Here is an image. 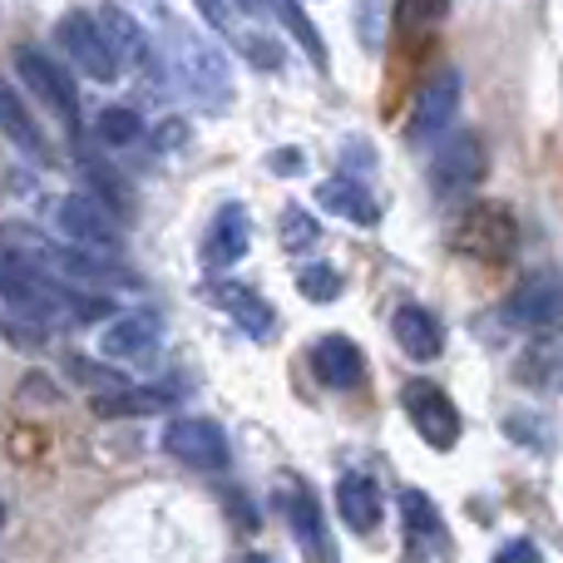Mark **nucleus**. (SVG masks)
Here are the masks:
<instances>
[{
	"label": "nucleus",
	"mask_w": 563,
	"mask_h": 563,
	"mask_svg": "<svg viewBox=\"0 0 563 563\" xmlns=\"http://www.w3.org/2000/svg\"><path fill=\"white\" fill-rule=\"evenodd\" d=\"M336 509L351 534H376L380 529V485L371 475H341L336 479Z\"/></svg>",
	"instance_id": "obj_16"
},
{
	"label": "nucleus",
	"mask_w": 563,
	"mask_h": 563,
	"mask_svg": "<svg viewBox=\"0 0 563 563\" xmlns=\"http://www.w3.org/2000/svg\"><path fill=\"white\" fill-rule=\"evenodd\" d=\"M158 341H164V327H158L154 311H129V317H119L114 327L99 336V346L119 361H154Z\"/></svg>",
	"instance_id": "obj_14"
},
{
	"label": "nucleus",
	"mask_w": 563,
	"mask_h": 563,
	"mask_svg": "<svg viewBox=\"0 0 563 563\" xmlns=\"http://www.w3.org/2000/svg\"><path fill=\"white\" fill-rule=\"evenodd\" d=\"M450 243H455V253L475 257V263H509L519 247V223L509 218V208L475 203L455 218Z\"/></svg>",
	"instance_id": "obj_3"
},
{
	"label": "nucleus",
	"mask_w": 563,
	"mask_h": 563,
	"mask_svg": "<svg viewBox=\"0 0 563 563\" xmlns=\"http://www.w3.org/2000/svg\"><path fill=\"white\" fill-rule=\"evenodd\" d=\"M559 311H563V287H559V277H549V273L529 277L525 287L509 297V317H515L519 327H549V321H559Z\"/></svg>",
	"instance_id": "obj_19"
},
{
	"label": "nucleus",
	"mask_w": 563,
	"mask_h": 563,
	"mask_svg": "<svg viewBox=\"0 0 563 563\" xmlns=\"http://www.w3.org/2000/svg\"><path fill=\"white\" fill-rule=\"evenodd\" d=\"M85 178L99 188V194H104L99 203H104L109 213H114V218H124V213H129V188L119 184L114 168H104V164H95V158H85Z\"/></svg>",
	"instance_id": "obj_28"
},
{
	"label": "nucleus",
	"mask_w": 563,
	"mask_h": 563,
	"mask_svg": "<svg viewBox=\"0 0 563 563\" xmlns=\"http://www.w3.org/2000/svg\"><path fill=\"white\" fill-rule=\"evenodd\" d=\"M287 519H291V534H297V544L307 549L311 563H336L327 544V525H321V509H317V495H311L307 485L287 489Z\"/></svg>",
	"instance_id": "obj_18"
},
{
	"label": "nucleus",
	"mask_w": 563,
	"mask_h": 563,
	"mask_svg": "<svg viewBox=\"0 0 563 563\" xmlns=\"http://www.w3.org/2000/svg\"><path fill=\"white\" fill-rule=\"evenodd\" d=\"M0 134H5L10 144H15L20 154L30 158V164H40V168L55 164V148H49L45 129L35 124V114L25 109V99H20L15 89L5 85V79H0Z\"/></svg>",
	"instance_id": "obj_12"
},
{
	"label": "nucleus",
	"mask_w": 563,
	"mask_h": 563,
	"mask_svg": "<svg viewBox=\"0 0 563 563\" xmlns=\"http://www.w3.org/2000/svg\"><path fill=\"white\" fill-rule=\"evenodd\" d=\"M168 406V390H134V386H119V390H99L95 396V416L119 420V416H144V410H164Z\"/></svg>",
	"instance_id": "obj_23"
},
{
	"label": "nucleus",
	"mask_w": 563,
	"mask_h": 563,
	"mask_svg": "<svg viewBox=\"0 0 563 563\" xmlns=\"http://www.w3.org/2000/svg\"><path fill=\"white\" fill-rule=\"evenodd\" d=\"M49 223H55V233H65L69 243L95 247V253H119V247H124V228H119V218L109 213L99 198H85V194L59 198Z\"/></svg>",
	"instance_id": "obj_6"
},
{
	"label": "nucleus",
	"mask_w": 563,
	"mask_h": 563,
	"mask_svg": "<svg viewBox=\"0 0 563 563\" xmlns=\"http://www.w3.org/2000/svg\"><path fill=\"white\" fill-rule=\"evenodd\" d=\"M489 174V154H485V139L479 134H450L445 144L435 148V158H430V184H435L440 198H455V194H470V188H479Z\"/></svg>",
	"instance_id": "obj_7"
},
{
	"label": "nucleus",
	"mask_w": 563,
	"mask_h": 563,
	"mask_svg": "<svg viewBox=\"0 0 563 563\" xmlns=\"http://www.w3.org/2000/svg\"><path fill=\"white\" fill-rule=\"evenodd\" d=\"M55 45H59V55H65L69 65L79 69V75L104 79V85L119 75V55H114V45H109V35L99 30V20L89 15V10H69V15H59V25H55Z\"/></svg>",
	"instance_id": "obj_5"
},
{
	"label": "nucleus",
	"mask_w": 563,
	"mask_h": 563,
	"mask_svg": "<svg viewBox=\"0 0 563 563\" xmlns=\"http://www.w3.org/2000/svg\"><path fill=\"white\" fill-rule=\"evenodd\" d=\"M297 287H301V297L307 301L327 307V301H336V291H341V273L336 267H327V263H301L297 267Z\"/></svg>",
	"instance_id": "obj_26"
},
{
	"label": "nucleus",
	"mask_w": 563,
	"mask_h": 563,
	"mask_svg": "<svg viewBox=\"0 0 563 563\" xmlns=\"http://www.w3.org/2000/svg\"><path fill=\"white\" fill-rule=\"evenodd\" d=\"M317 203L327 208V213H336V218H346V223H356V228H376V218H380L376 198H371L366 188L356 184V178H331V184H321V188H317Z\"/></svg>",
	"instance_id": "obj_21"
},
{
	"label": "nucleus",
	"mask_w": 563,
	"mask_h": 563,
	"mask_svg": "<svg viewBox=\"0 0 563 563\" xmlns=\"http://www.w3.org/2000/svg\"><path fill=\"white\" fill-rule=\"evenodd\" d=\"M356 35L366 49H380L386 40V15H380V0H356Z\"/></svg>",
	"instance_id": "obj_30"
},
{
	"label": "nucleus",
	"mask_w": 563,
	"mask_h": 563,
	"mask_svg": "<svg viewBox=\"0 0 563 563\" xmlns=\"http://www.w3.org/2000/svg\"><path fill=\"white\" fill-rule=\"evenodd\" d=\"M273 168H277V174H297L301 154H297V148H282V154H273Z\"/></svg>",
	"instance_id": "obj_33"
},
{
	"label": "nucleus",
	"mask_w": 563,
	"mask_h": 563,
	"mask_svg": "<svg viewBox=\"0 0 563 563\" xmlns=\"http://www.w3.org/2000/svg\"><path fill=\"white\" fill-rule=\"evenodd\" d=\"M400 515H406L410 544H416V549H426V554H445V549H450L445 519H440V509L430 505L426 489H406V495H400Z\"/></svg>",
	"instance_id": "obj_20"
},
{
	"label": "nucleus",
	"mask_w": 563,
	"mask_h": 563,
	"mask_svg": "<svg viewBox=\"0 0 563 563\" xmlns=\"http://www.w3.org/2000/svg\"><path fill=\"white\" fill-rule=\"evenodd\" d=\"M15 69H20V85H25L49 114H59V124H65L69 134H79V95H75L69 69L59 65V59H49L45 49H35V45L15 49Z\"/></svg>",
	"instance_id": "obj_4"
},
{
	"label": "nucleus",
	"mask_w": 563,
	"mask_h": 563,
	"mask_svg": "<svg viewBox=\"0 0 563 563\" xmlns=\"http://www.w3.org/2000/svg\"><path fill=\"white\" fill-rule=\"evenodd\" d=\"M184 139H188V124H184V119H168V124L158 129V148H178Z\"/></svg>",
	"instance_id": "obj_32"
},
{
	"label": "nucleus",
	"mask_w": 563,
	"mask_h": 563,
	"mask_svg": "<svg viewBox=\"0 0 563 563\" xmlns=\"http://www.w3.org/2000/svg\"><path fill=\"white\" fill-rule=\"evenodd\" d=\"M460 89H465L460 69H435V75L426 79V89L416 95V109H410V119H406L410 144H430V139H440L450 124H455Z\"/></svg>",
	"instance_id": "obj_9"
},
{
	"label": "nucleus",
	"mask_w": 563,
	"mask_h": 563,
	"mask_svg": "<svg viewBox=\"0 0 563 563\" xmlns=\"http://www.w3.org/2000/svg\"><path fill=\"white\" fill-rule=\"evenodd\" d=\"M311 371H317L321 386H331V390H356L361 380H366V356H361V346L351 336L331 331V336H321L317 346H311Z\"/></svg>",
	"instance_id": "obj_11"
},
{
	"label": "nucleus",
	"mask_w": 563,
	"mask_h": 563,
	"mask_svg": "<svg viewBox=\"0 0 563 563\" xmlns=\"http://www.w3.org/2000/svg\"><path fill=\"white\" fill-rule=\"evenodd\" d=\"M273 10L282 15V25L291 30V35L301 40V49H307L311 59H317V65H327V45H321V35L317 30H311V20H307V10L297 5V0H273Z\"/></svg>",
	"instance_id": "obj_27"
},
{
	"label": "nucleus",
	"mask_w": 563,
	"mask_h": 563,
	"mask_svg": "<svg viewBox=\"0 0 563 563\" xmlns=\"http://www.w3.org/2000/svg\"><path fill=\"white\" fill-rule=\"evenodd\" d=\"M95 139H99V144H109V148H129V144H139V139H144V124H139L134 109L109 104V109H99V114H95Z\"/></svg>",
	"instance_id": "obj_25"
},
{
	"label": "nucleus",
	"mask_w": 563,
	"mask_h": 563,
	"mask_svg": "<svg viewBox=\"0 0 563 563\" xmlns=\"http://www.w3.org/2000/svg\"><path fill=\"white\" fill-rule=\"evenodd\" d=\"M158 40H164V59L203 104L228 109L233 104V65H228L223 45L208 40L178 15H158Z\"/></svg>",
	"instance_id": "obj_1"
},
{
	"label": "nucleus",
	"mask_w": 563,
	"mask_h": 563,
	"mask_svg": "<svg viewBox=\"0 0 563 563\" xmlns=\"http://www.w3.org/2000/svg\"><path fill=\"white\" fill-rule=\"evenodd\" d=\"M164 450L188 470H223L228 465V435L203 416H178L164 426Z\"/></svg>",
	"instance_id": "obj_10"
},
{
	"label": "nucleus",
	"mask_w": 563,
	"mask_h": 563,
	"mask_svg": "<svg viewBox=\"0 0 563 563\" xmlns=\"http://www.w3.org/2000/svg\"><path fill=\"white\" fill-rule=\"evenodd\" d=\"M0 519H5V515H0Z\"/></svg>",
	"instance_id": "obj_37"
},
{
	"label": "nucleus",
	"mask_w": 563,
	"mask_h": 563,
	"mask_svg": "<svg viewBox=\"0 0 563 563\" xmlns=\"http://www.w3.org/2000/svg\"><path fill=\"white\" fill-rule=\"evenodd\" d=\"M134 5H144V10H154V15H164V0H134Z\"/></svg>",
	"instance_id": "obj_36"
},
{
	"label": "nucleus",
	"mask_w": 563,
	"mask_h": 563,
	"mask_svg": "<svg viewBox=\"0 0 563 563\" xmlns=\"http://www.w3.org/2000/svg\"><path fill=\"white\" fill-rule=\"evenodd\" d=\"M489 563H544V554H539L529 539H509V544L499 549V554L489 559Z\"/></svg>",
	"instance_id": "obj_31"
},
{
	"label": "nucleus",
	"mask_w": 563,
	"mask_h": 563,
	"mask_svg": "<svg viewBox=\"0 0 563 563\" xmlns=\"http://www.w3.org/2000/svg\"><path fill=\"white\" fill-rule=\"evenodd\" d=\"M390 336H396V346L406 351L410 361H435L440 351H445L440 321L430 317L426 307H396V317H390Z\"/></svg>",
	"instance_id": "obj_17"
},
{
	"label": "nucleus",
	"mask_w": 563,
	"mask_h": 563,
	"mask_svg": "<svg viewBox=\"0 0 563 563\" xmlns=\"http://www.w3.org/2000/svg\"><path fill=\"white\" fill-rule=\"evenodd\" d=\"M5 247H15V257L25 263L45 267L49 277L59 282H75V287H95V291H109V287H134V273L119 267L114 257H99L95 247H59L49 238L30 233V228H5Z\"/></svg>",
	"instance_id": "obj_2"
},
{
	"label": "nucleus",
	"mask_w": 563,
	"mask_h": 563,
	"mask_svg": "<svg viewBox=\"0 0 563 563\" xmlns=\"http://www.w3.org/2000/svg\"><path fill=\"white\" fill-rule=\"evenodd\" d=\"M198 5L208 10V20H218V25H228V5H223V0H198Z\"/></svg>",
	"instance_id": "obj_34"
},
{
	"label": "nucleus",
	"mask_w": 563,
	"mask_h": 563,
	"mask_svg": "<svg viewBox=\"0 0 563 563\" xmlns=\"http://www.w3.org/2000/svg\"><path fill=\"white\" fill-rule=\"evenodd\" d=\"M238 10H243V15H257V10H263V0H233Z\"/></svg>",
	"instance_id": "obj_35"
},
{
	"label": "nucleus",
	"mask_w": 563,
	"mask_h": 563,
	"mask_svg": "<svg viewBox=\"0 0 563 563\" xmlns=\"http://www.w3.org/2000/svg\"><path fill=\"white\" fill-rule=\"evenodd\" d=\"M445 10H450V0H396L400 40H406V45H420V40L445 20Z\"/></svg>",
	"instance_id": "obj_24"
},
{
	"label": "nucleus",
	"mask_w": 563,
	"mask_h": 563,
	"mask_svg": "<svg viewBox=\"0 0 563 563\" xmlns=\"http://www.w3.org/2000/svg\"><path fill=\"white\" fill-rule=\"evenodd\" d=\"M247 243H253V218H247L243 203H223L213 213V228H208L203 243V263L208 267H233L247 257Z\"/></svg>",
	"instance_id": "obj_13"
},
{
	"label": "nucleus",
	"mask_w": 563,
	"mask_h": 563,
	"mask_svg": "<svg viewBox=\"0 0 563 563\" xmlns=\"http://www.w3.org/2000/svg\"><path fill=\"white\" fill-rule=\"evenodd\" d=\"M95 20H99V30L109 35V45H114L119 59H134L139 69H148V75H154L158 59H154V49H148V35L134 25V15H124L119 5H104Z\"/></svg>",
	"instance_id": "obj_22"
},
{
	"label": "nucleus",
	"mask_w": 563,
	"mask_h": 563,
	"mask_svg": "<svg viewBox=\"0 0 563 563\" xmlns=\"http://www.w3.org/2000/svg\"><path fill=\"white\" fill-rule=\"evenodd\" d=\"M213 307H223L228 317H233L238 327H243L247 336H257V341H267L273 336V327H277V311L267 307V297L263 291H253V287H243V282H218Z\"/></svg>",
	"instance_id": "obj_15"
},
{
	"label": "nucleus",
	"mask_w": 563,
	"mask_h": 563,
	"mask_svg": "<svg viewBox=\"0 0 563 563\" xmlns=\"http://www.w3.org/2000/svg\"><path fill=\"white\" fill-rule=\"evenodd\" d=\"M400 406H406L410 426H416V435L426 440L430 450H455L460 410H455V400L435 386V380H410V386L400 390Z\"/></svg>",
	"instance_id": "obj_8"
},
{
	"label": "nucleus",
	"mask_w": 563,
	"mask_h": 563,
	"mask_svg": "<svg viewBox=\"0 0 563 563\" xmlns=\"http://www.w3.org/2000/svg\"><path fill=\"white\" fill-rule=\"evenodd\" d=\"M311 243H317V218L291 203L287 213H282V247H287V253H307Z\"/></svg>",
	"instance_id": "obj_29"
}]
</instances>
